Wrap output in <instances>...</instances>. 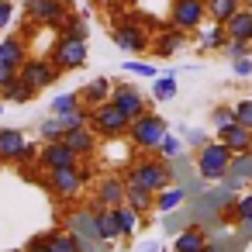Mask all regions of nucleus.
<instances>
[{
  "label": "nucleus",
  "mask_w": 252,
  "mask_h": 252,
  "mask_svg": "<svg viewBox=\"0 0 252 252\" xmlns=\"http://www.w3.org/2000/svg\"><path fill=\"white\" fill-rule=\"evenodd\" d=\"M125 183H135V187H145L152 193H162L166 187H173V169L159 156H138L125 169Z\"/></svg>",
  "instance_id": "f257e3e1"
},
{
  "label": "nucleus",
  "mask_w": 252,
  "mask_h": 252,
  "mask_svg": "<svg viewBox=\"0 0 252 252\" xmlns=\"http://www.w3.org/2000/svg\"><path fill=\"white\" fill-rule=\"evenodd\" d=\"M111 38H114V45H118L121 52H131V56H142V52H149V49H152V32H149V28H142L131 14L114 18Z\"/></svg>",
  "instance_id": "f03ea898"
},
{
  "label": "nucleus",
  "mask_w": 252,
  "mask_h": 252,
  "mask_svg": "<svg viewBox=\"0 0 252 252\" xmlns=\"http://www.w3.org/2000/svg\"><path fill=\"white\" fill-rule=\"evenodd\" d=\"M166 135H169V125H166L156 111H145V114L135 118L131 128H128V138H131V145H135L138 152H156Z\"/></svg>",
  "instance_id": "7ed1b4c3"
},
{
  "label": "nucleus",
  "mask_w": 252,
  "mask_h": 252,
  "mask_svg": "<svg viewBox=\"0 0 252 252\" xmlns=\"http://www.w3.org/2000/svg\"><path fill=\"white\" fill-rule=\"evenodd\" d=\"M231 159H235V152L224 142H207L197 152V173H200V180H224L228 169H231Z\"/></svg>",
  "instance_id": "20e7f679"
},
{
  "label": "nucleus",
  "mask_w": 252,
  "mask_h": 252,
  "mask_svg": "<svg viewBox=\"0 0 252 252\" xmlns=\"http://www.w3.org/2000/svg\"><path fill=\"white\" fill-rule=\"evenodd\" d=\"M87 42H76V38H66V35H59L56 38V45H52V52H49V63L59 69V73H73V69H83L87 66Z\"/></svg>",
  "instance_id": "39448f33"
},
{
  "label": "nucleus",
  "mask_w": 252,
  "mask_h": 252,
  "mask_svg": "<svg viewBox=\"0 0 252 252\" xmlns=\"http://www.w3.org/2000/svg\"><path fill=\"white\" fill-rule=\"evenodd\" d=\"M90 128L97 131V138H121V135H128L131 121L107 100V104H100V107L90 111Z\"/></svg>",
  "instance_id": "423d86ee"
},
{
  "label": "nucleus",
  "mask_w": 252,
  "mask_h": 252,
  "mask_svg": "<svg viewBox=\"0 0 252 252\" xmlns=\"http://www.w3.org/2000/svg\"><path fill=\"white\" fill-rule=\"evenodd\" d=\"M207 21V0H173L169 7V25L180 32H200Z\"/></svg>",
  "instance_id": "0eeeda50"
},
{
  "label": "nucleus",
  "mask_w": 252,
  "mask_h": 252,
  "mask_svg": "<svg viewBox=\"0 0 252 252\" xmlns=\"http://www.w3.org/2000/svg\"><path fill=\"white\" fill-rule=\"evenodd\" d=\"M66 14H69V0H28L25 4V18L32 25H49L56 32L63 28Z\"/></svg>",
  "instance_id": "6e6552de"
},
{
  "label": "nucleus",
  "mask_w": 252,
  "mask_h": 252,
  "mask_svg": "<svg viewBox=\"0 0 252 252\" xmlns=\"http://www.w3.org/2000/svg\"><path fill=\"white\" fill-rule=\"evenodd\" d=\"M111 104H114L128 121L142 118L145 111H152V107H149L152 100H145V94H142L138 87H131V83H114V90H111Z\"/></svg>",
  "instance_id": "1a4fd4ad"
},
{
  "label": "nucleus",
  "mask_w": 252,
  "mask_h": 252,
  "mask_svg": "<svg viewBox=\"0 0 252 252\" xmlns=\"http://www.w3.org/2000/svg\"><path fill=\"white\" fill-rule=\"evenodd\" d=\"M59 76H63V73H59V69H56L49 59H38V56H32V59L21 66V80H25V83H28L35 94H38V90H49V87H52Z\"/></svg>",
  "instance_id": "9d476101"
},
{
  "label": "nucleus",
  "mask_w": 252,
  "mask_h": 252,
  "mask_svg": "<svg viewBox=\"0 0 252 252\" xmlns=\"http://www.w3.org/2000/svg\"><path fill=\"white\" fill-rule=\"evenodd\" d=\"M45 187L59 197V200H73L80 190H83V176H80V166H69V169H52L45 173Z\"/></svg>",
  "instance_id": "9b49d317"
},
{
  "label": "nucleus",
  "mask_w": 252,
  "mask_h": 252,
  "mask_svg": "<svg viewBox=\"0 0 252 252\" xmlns=\"http://www.w3.org/2000/svg\"><path fill=\"white\" fill-rule=\"evenodd\" d=\"M83 159L66 145V142H45L42 145V152H38V166L45 169V173H52V169H69V166H80Z\"/></svg>",
  "instance_id": "f8f14e48"
},
{
  "label": "nucleus",
  "mask_w": 252,
  "mask_h": 252,
  "mask_svg": "<svg viewBox=\"0 0 252 252\" xmlns=\"http://www.w3.org/2000/svg\"><path fill=\"white\" fill-rule=\"evenodd\" d=\"M183 45H187V32H180V28L166 25L162 32H156V35H152V49H149V52H152L156 59H173Z\"/></svg>",
  "instance_id": "ddd939ff"
},
{
  "label": "nucleus",
  "mask_w": 252,
  "mask_h": 252,
  "mask_svg": "<svg viewBox=\"0 0 252 252\" xmlns=\"http://www.w3.org/2000/svg\"><path fill=\"white\" fill-rule=\"evenodd\" d=\"M125 190H128L125 176H104V180L97 183L94 204H97V207H121V204H125Z\"/></svg>",
  "instance_id": "4468645a"
},
{
  "label": "nucleus",
  "mask_w": 252,
  "mask_h": 252,
  "mask_svg": "<svg viewBox=\"0 0 252 252\" xmlns=\"http://www.w3.org/2000/svg\"><path fill=\"white\" fill-rule=\"evenodd\" d=\"M218 142H224L235 156H245V152H252V128H245V125L231 121V125L218 128Z\"/></svg>",
  "instance_id": "2eb2a0df"
},
{
  "label": "nucleus",
  "mask_w": 252,
  "mask_h": 252,
  "mask_svg": "<svg viewBox=\"0 0 252 252\" xmlns=\"http://www.w3.org/2000/svg\"><path fill=\"white\" fill-rule=\"evenodd\" d=\"M28 138L21 128H0V162H21Z\"/></svg>",
  "instance_id": "dca6fc26"
},
{
  "label": "nucleus",
  "mask_w": 252,
  "mask_h": 252,
  "mask_svg": "<svg viewBox=\"0 0 252 252\" xmlns=\"http://www.w3.org/2000/svg\"><path fill=\"white\" fill-rule=\"evenodd\" d=\"M28 59H32V56H28V45H25L21 35H11V38L0 42V66H7V69L21 73V66H25Z\"/></svg>",
  "instance_id": "f3484780"
},
{
  "label": "nucleus",
  "mask_w": 252,
  "mask_h": 252,
  "mask_svg": "<svg viewBox=\"0 0 252 252\" xmlns=\"http://www.w3.org/2000/svg\"><path fill=\"white\" fill-rule=\"evenodd\" d=\"M63 142H66L80 159H90V156L97 152V131H94L90 125H83V128H69Z\"/></svg>",
  "instance_id": "a211bd4d"
},
{
  "label": "nucleus",
  "mask_w": 252,
  "mask_h": 252,
  "mask_svg": "<svg viewBox=\"0 0 252 252\" xmlns=\"http://www.w3.org/2000/svg\"><path fill=\"white\" fill-rule=\"evenodd\" d=\"M111 90H114V80H107V76H94L83 90H80V100H83V107H100V104H107L111 100Z\"/></svg>",
  "instance_id": "6ab92c4d"
},
{
  "label": "nucleus",
  "mask_w": 252,
  "mask_h": 252,
  "mask_svg": "<svg viewBox=\"0 0 252 252\" xmlns=\"http://www.w3.org/2000/svg\"><path fill=\"white\" fill-rule=\"evenodd\" d=\"M207 231L204 228H197V224H187L183 231H176V238H173V252H204L207 249Z\"/></svg>",
  "instance_id": "aec40b11"
},
{
  "label": "nucleus",
  "mask_w": 252,
  "mask_h": 252,
  "mask_svg": "<svg viewBox=\"0 0 252 252\" xmlns=\"http://www.w3.org/2000/svg\"><path fill=\"white\" fill-rule=\"evenodd\" d=\"M224 45H228L224 25H204V28L197 32V49H200V52H224Z\"/></svg>",
  "instance_id": "412c9836"
},
{
  "label": "nucleus",
  "mask_w": 252,
  "mask_h": 252,
  "mask_svg": "<svg viewBox=\"0 0 252 252\" xmlns=\"http://www.w3.org/2000/svg\"><path fill=\"white\" fill-rule=\"evenodd\" d=\"M94 211V228H97V238L100 242H118L121 238V231H118V221H114V211L111 207H90Z\"/></svg>",
  "instance_id": "4be33fe9"
},
{
  "label": "nucleus",
  "mask_w": 252,
  "mask_h": 252,
  "mask_svg": "<svg viewBox=\"0 0 252 252\" xmlns=\"http://www.w3.org/2000/svg\"><path fill=\"white\" fill-rule=\"evenodd\" d=\"M114 211V221H118V231H121V238H131L142 224H145V214H138L135 207H128V204H121V207H111Z\"/></svg>",
  "instance_id": "5701e85b"
},
{
  "label": "nucleus",
  "mask_w": 252,
  "mask_h": 252,
  "mask_svg": "<svg viewBox=\"0 0 252 252\" xmlns=\"http://www.w3.org/2000/svg\"><path fill=\"white\" fill-rule=\"evenodd\" d=\"M242 11V0H207V21L211 25H228Z\"/></svg>",
  "instance_id": "b1692460"
},
{
  "label": "nucleus",
  "mask_w": 252,
  "mask_h": 252,
  "mask_svg": "<svg viewBox=\"0 0 252 252\" xmlns=\"http://www.w3.org/2000/svg\"><path fill=\"white\" fill-rule=\"evenodd\" d=\"M228 190H235V187H242V183H252V152H245V156H235L231 159V169H228Z\"/></svg>",
  "instance_id": "393cba45"
},
{
  "label": "nucleus",
  "mask_w": 252,
  "mask_h": 252,
  "mask_svg": "<svg viewBox=\"0 0 252 252\" xmlns=\"http://www.w3.org/2000/svg\"><path fill=\"white\" fill-rule=\"evenodd\" d=\"M224 32H228V42H252V11H238L228 25H224Z\"/></svg>",
  "instance_id": "a878e982"
},
{
  "label": "nucleus",
  "mask_w": 252,
  "mask_h": 252,
  "mask_svg": "<svg viewBox=\"0 0 252 252\" xmlns=\"http://www.w3.org/2000/svg\"><path fill=\"white\" fill-rule=\"evenodd\" d=\"M125 204H128V207H135L138 214H149V211H156V193H152V190H145V187L128 183V190H125Z\"/></svg>",
  "instance_id": "bb28decb"
},
{
  "label": "nucleus",
  "mask_w": 252,
  "mask_h": 252,
  "mask_svg": "<svg viewBox=\"0 0 252 252\" xmlns=\"http://www.w3.org/2000/svg\"><path fill=\"white\" fill-rule=\"evenodd\" d=\"M0 100H11V104H28V100H35V90L21 80V73L11 80V83H4L0 87Z\"/></svg>",
  "instance_id": "cd10ccee"
},
{
  "label": "nucleus",
  "mask_w": 252,
  "mask_h": 252,
  "mask_svg": "<svg viewBox=\"0 0 252 252\" xmlns=\"http://www.w3.org/2000/svg\"><path fill=\"white\" fill-rule=\"evenodd\" d=\"M52 252H87V245L69 228H52Z\"/></svg>",
  "instance_id": "c85d7f7f"
},
{
  "label": "nucleus",
  "mask_w": 252,
  "mask_h": 252,
  "mask_svg": "<svg viewBox=\"0 0 252 252\" xmlns=\"http://www.w3.org/2000/svg\"><path fill=\"white\" fill-rule=\"evenodd\" d=\"M176 94H180V87H176V76H173V73L152 80V100L166 104V100H176Z\"/></svg>",
  "instance_id": "c756f323"
},
{
  "label": "nucleus",
  "mask_w": 252,
  "mask_h": 252,
  "mask_svg": "<svg viewBox=\"0 0 252 252\" xmlns=\"http://www.w3.org/2000/svg\"><path fill=\"white\" fill-rule=\"evenodd\" d=\"M183 197H187V190H183V187H166L162 193H156V211L173 214V211L183 204Z\"/></svg>",
  "instance_id": "7c9ffc66"
},
{
  "label": "nucleus",
  "mask_w": 252,
  "mask_h": 252,
  "mask_svg": "<svg viewBox=\"0 0 252 252\" xmlns=\"http://www.w3.org/2000/svg\"><path fill=\"white\" fill-rule=\"evenodd\" d=\"M87 18L83 14H66V21H63V28H59V35H66V38H76V42H87Z\"/></svg>",
  "instance_id": "2f4dec72"
},
{
  "label": "nucleus",
  "mask_w": 252,
  "mask_h": 252,
  "mask_svg": "<svg viewBox=\"0 0 252 252\" xmlns=\"http://www.w3.org/2000/svg\"><path fill=\"white\" fill-rule=\"evenodd\" d=\"M76 107H83L80 94H59V97L49 100V114H52V118H63V114H69V111H76Z\"/></svg>",
  "instance_id": "473e14b6"
},
{
  "label": "nucleus",
  "mask_w": 252,
  "mask_h": 252,
  "mask_svg": "<svg viewBox=\"0 0 252 252\" xmlns=\"http://www.w3.org/2000/svg\"><path fill=\"white\" fill-rule=\"evenodd\" d=\"M38 135H42V142H63L66 138V128H63V121L59 118H45L42 125H38Z\"/></svg>",
  "instance_id": "72a5a7b5"
},
{
  "label": "nucleus",
  "mask_w": 252,
  "mask_h": 252,
  "mask_svg": "<svg viewBox=\"0 0 252 252\" xmlns=\"http://www.w3.org/2000/svg\"><path fill=\"white\" fill-rule=\"evenodd\" d=\"M180 152H183V142H180L176 135H166V138L159 142V149H156V156H159V159H166V162H173Z\"/></svg>",
  "instance_id": "f704fd0d"
},
{
  "label": "nucleus",
  "mask_w": 252,
  "mask_h": 252,
  "mask_svg": "<svg viewBox=\"0 0 252 252\" xmlns=\"http://www.w3.org/2000/svg\"><path fill=\"white\" fill-rule=\"evenodd\" d=\"M224 56H228V63H235V59H252V42H228V45H224Z\"/></svg>",
  "instance_id": "c9c22d12"
},
{
  "label": "nucleus",
  "mask_w": 252,
  "mask_h": 252,
  "mask_svg": "<svg viewBox=\"0 0 252 252\" xmlns=\"http://www.w3.org/2000/svg\"><path fill=\"white\" fill-rule=\"evenodd\" d=\"M231 121H235V107L218 104V107L211 111V125H214V128H224V125H231Z\"/></svg>",
  "instance_id": "e433bc0d"
},
{
  "label": "nucleus",
  "mask_w": 252,
  "mask_h": 252,
  "mask_svg": "<svg viewBox=\"0 0 252 252\" xmlns=\"http://www.w3.org/2000/svg\"><path fill=\"white\" fill-rule=\"evenodd\" d=\"M231 107H235V121H238V125H245V128H252V97L235 100Z\"/></svg>",
  "instance_id": "4c0bfd02"
},
{
  "label": "nucleus",
  "mask_w": 252,
  "mask_h": 252,
  "mask_svg": "<svg viewBox=\"0 0 252 252\" xmlns=\"http://www.w3.org/2000/svg\"><path fill=\"white\" fill-rule=\"evenodd\" d=\"M125 73H135V76H156L159 69L152 63H142V59H128L125 63Z\"/></svg>",
  "instance_id": "58836bf2"
},
{
  "label": "nucleus",
  "mask_w": 252,
  "mask_h": 252,
  "mask_svg": "<svg viewBox=\"0 0 252 252\" xmlns=\"http://www.w3.org/2000/svg\"><path fill=\"white\" fill-rule=\"evenodd\" d=\"M25 252H52V231L35 235V238L28 242V249H25Z\"/></svg>",
  "instance_id": "ea45409f"
},
{
  "label": "nucleus",
  "mask_w": 252,
  "mask_h": 252,
  "mask_svg": "<svg viewBox=\"0 0 252 252\" xmlns=\"http://www.w3.org/2000/svg\"><path fill=\"white\" fill-rule=\"evenodd\" d=\"M183 138H187V145H193L197 152H200V149H204V145L211 142V138H207L204 131H197V128H183Z\"/></svg>",
  "instance_id": "a19ab883"
},
{
  "label": "nucleus",
  "mask_w": 252,
  "mask_h": 252,
  "mask_svg": "<svg viewBox=\"0 0 252 252\" xmlns=\"http://www.w3.org/2000/svg\"><path fill=\"white\" fill-rule=\"evenodd\" d=\"M14 18V0H0V32H4Z\"/></svg>",
  "instance_id": "79ce46f5"
},
{
  "label": "nucleus",
  "mask_w": 252,
  "mask_h": 252,
  "mask_svg": "<svg viewBox=\"0 0 252 252\" xmlns=\"http://www.w3.org/2000/svg\"><path fill=\"white\" fill-rule=\"evenodd\" d=\"M231 73H235V76H242V80H245V76H252V59H235V63H231Z\"/></svg>",
  "instance_id": "37998d69"
},
{
  "label": "nucleus",
  "mask_w": 252,
  "mask_h": 252,
  "mask_svg": "<svg viewBox=\"0 0 252 252\" xmlns=\"http://www.w3.org/2000/svg\"><path fill=\"white\" fill-rule=\"evenodd\" d=\"M238 235L242 238H252V218L249 221H238Z\"/></svg>",
  "instance_id": "c03bdc74"
},
{
  "label": "nucleus",
  "mask_w": 252,
  "mask_h": 252,
  "mask_svg": "<svg viewBox=\"0 0 252 252\" xmlns=\"http://www.w3.org/2000/svg\"><path fill=\"white\" fill-rule=\"evenodd\" d=\"M14 76H18L14 69H7V66H0V87H4V83H11Z\"/></svg>",
  "instance_id": "a18cd8bd"
},
{
  "label": "nucleus",
  "mask_w": 252,
  "mask_h": 252,
  "mask_svg": "<svg viewBox=\"0 0 252 252\" xmlns=\"http://www.w3.org/2000/svg\"><path fill=\"white\" fill-rule=\"evenodd\" d=\"M138 252H159V242H142Z\"/></svg>",
  "instance_id": "49530a36"
},
{
  "label": "nucleus",
  "mask_w": 252,
  "mask_h": 252,
  "mask_svg": "<svg viewBox=\"0 0 252 252\" xmlns=\"http://www.w3.org/2000/svg\"><path fill=\"white\" fill-rule=\"evenodd\" d=\"M204 252H224V245H218V242H207V249Z\"/></svg>",
  "instance_id": "de8ad7c7"
},
{
  "label": "nucleus",
  "mask_w": 252,
  "mask_h": 252,
  "mask_svg": "<svg viewBox=\"0 0 252 252\" xmlns=\"http://www.w3.org/2000/svg\"><path fill=\"white\" fill-rule=\"evenodd\" d=\"M242 7H245V11H252V0H242Z\"/></svg>",
  "instance_id": "09e8293b"
},
{
  "label": "nucleus",
  "mask_w": 252,
  "mask_h": 252,
  "mask_svg": "<svg viewBox=\"0 0 252 252\" xmlns=\"http://www.w3.org/2000/svg\"><path fill=\"white\" fill-rule=\"evenodd\" d=\"M0 114H4V100H0Z\"/></svg>",
  "instance_id": "8fccbe9b"
},
{
  "label": "nucleus",
  "mask_w": 252,
  "mask_h": 252,
  "mask_svg": "<svg viewBox=\"0 0 252 252\" xmlns=\"http://www.w3.org/2000/svg\"><path fill=\"white\" fill-rule=\"evenodd\" d=\"M118 4H125V0H118Z\"/></svg>",
  "instance_id": "3c124183"
}]
</instances>
